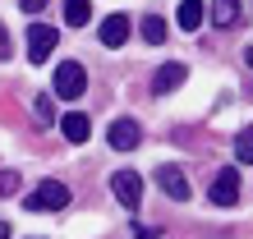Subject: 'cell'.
<instances>
[{
	"label": "cell",
	"mask_w": 253,
	"mask_h": 239,
	"mask_svg": "<svg viewBox=\"0 0 253 239\" xmlns=\"http://www.w3.org/2000/svg\"><path fill=\"white\" fill-rule=\"evenodd\" d=\"M23 207L28 212H60V207H69V189L60 184V179H46V184H37L23 198Z\"/></svg>",
	"instance_id": "6da1fadb"
},
{
	"label": "cell",
	"mask_w": 253,
	"mask_h": 239,
	"mask_svg": "<svg viewBox=\"0 0 253 239\" xmlns=\"http://www.w3.org/2000/svg\"><path fill=\"white\" fill-rule=\"evenodd\" d=\"M83 92H87V74H83V65H74V60L55 65V97H65V101H79Z\"/></svg>",
	"instance_id": "7a4b0ae2"
},
{
	"label": "cell",
	"mask_w": 253,
	"mask_h": 239,
	"mask_svg": "<svg viewBox=\"0 0 253 239\" xmlns=\"http://www.w3.org/2000/svg\"><path fill=\"white\" fill-rule=\"evenodd\" d=\"M55 28H46V23H33L28 28V60H33V65H46L51 60V51H55Z\"/></svg>",
	"instance_id": "3957f363"
},
{
	"label": "cell",
	"mask_w": 253,
	"mask_h": 239,
	"mask_svg": "<svg viewBox=\"0 0 253 239\" xmlns=\"http://www.w3.org/2000/svg\"><path fill=\"white\" fill-rule=\"evenodd\" d=\"M240 166H226V170H221L216 179H212V202L216 207H235V202H240Z\"/></svg>",
	"instance_id": "277c9868"
},
{
	"label": "cell",
	"mask_w": 253,
	"mask_h": 239,
	"mask_svg": "<svg viewBox=\"0 0 253 239\" xmlns=\"http://www.w3.org/2000/svg\"><path fill=\"white\" fill-rule=\"evenodd\" d=\"M111 189H115V198H120L129 212L143 202V179L133 175V170H115V175H111Z\"/></svg>",
	"instance_id": "5b68a950"
},
{
	"label": "cell",
	"mask_w": 253,
	"mask_h": 239,
	"mask_svg": "<svg viewBox=\"0 0 253 239\" xmlns=\"http://www.w3.org/2000/svg\"><path fill=\"white\" fill-rule=\"evenodd\" d=\"M129 33H133V28H129V14H106V19H101V28H97V37H101V46H125V41H129Z\"/></svg>",
	"instance_id": "8992f818"
},
{
	"label": "cell",
	"mask_w": 253,
	"mask_h": 239,
	"mask_svg": "<svg viewBox=\"0 0 253 239\" xmlns=\"http://www.w3.org/2000/svg\"><path fill=\"white\" fill-rule=\"evenodd\" d=\"M143 138V129H138V120H115V124L106 129V143L115 147V152H133Z\"/></svg>",
	"instance_id": "52a82bcc"
},
{
	"label": "cell",
	"mask_w": 253,
	"mask_h": 239,
	"mask_svg": "<svg viewBox=\"0 0 253 239\" xmlns=\"http://www.w3.org/2000/svg\"><path fill=\"white\" fill-rule=\"evenodd\" d=\"M157 184L166 189L175 202H189V179H184V170H180V166H161V170H157Z\"/></svg>",
	"instance_id": "ba28073f"
},
{
	"label": "cell",
	"mask_w": 253,
	"mask_h": 239,
	"mask_svg": "<svg viewBox=\"0 0 253 239\" xmlns=\"http://www.w3.org/2000/svg\"><path fill=\"white\" fill-rule=\"evenodd\" d=\"M60 133H65V143H87L92 120H87L83 111H69V115H60Z\"/></svg>",
	"instance_id": "9c48e42d"
},
{
	"label": "cell",
	"mask_w": 253,
	"mask_h": 239,
	"mask_svg": "<svg viewBox=\"0 0 253 239\" xmlns=\"http://www.w3.org/2000/svg\"><path fill=\"white\" fill-rule=\"evenodd\" d=\"M203 19H207V5H203V0H180V9H175V23H180L184 33H198Z\"/></svg>",
	"instance_id": "30bf717a"
},
{
	"label": "cell",
	"mask_w": 253,
	"mask_h": 239,
	"mask_svg": "<svg viewBox=\"0 0 253 239\" xmlns=\"http://www.w3.org/2000/svg\"><path fill=\"white\" fill-rule=\"evenodd\" d=\"M184 79H189V69H184V65H161V69H157V79H152V92H157V97H166V92H175Z\"/></svg>",
	"instance_id": "8fae6325"
},
{
	"label": "cell",
	"mask_w": 253,
	"mask_h": 239,
	"mask_svg": "<svg viewBox=\"0 0 253 239\" xmlns=\"http://www.w3.org/2000/svg\"><path fill=\"white\" fill-rule=\"evenodd\" d=\"M207 19H212L216 28H235L240 23V0H216V5L207 9Z\"/></svg>",
	"instance_id": "7c38bea8"
},
{
	"label": "cell",
	"mask_w": 253,
	"mask_h": 239,
	"mask_svg": "<svg viewBox=\"0 0 253 239\" xmlns=\"http://www.w3.org/2000/svg\"><path fill=\"white\" fill-rule=\"evenodd\" d=\"M92 19V0H65V23L69 28H87Z\"/></svg>",
	"instance_id": "4fadbf2b"
},
{
	"label": "cell",
	"mask_w": 253,
	"mask_h": 239,
	"mask_svg": "<svg viewBox=\"0 0 253 239\" xmlns=\"http://www.w3.org/2000/svg\"><path fill=\"white\" fill-rule=\"evenodd\" d=\"M138 33H143V41H152V46H161V41H166V19L147 14V19L138 23Z\"/></svg>",
	"instance_id": "5bb4252c"
},
{
	"label": "cell",
	"mask_w": 253,
	"mask_h": 239,
	"mask_svg": "<svg viewBox=\"0 0 253 239\" xmlns=\"http://www.w3.org/2000/svg\"><path fill=\"white\" fill-rule=\"evenodd\" d=\"M33 111H37V124H42V129L55 124V97H51V92H42V97L33 101Z\"/></svg>",
	"instance_id": "9a60e30c"
},
{
	"label": "cell",
	"mask_w": 253,
	"mask_h": 239,
	"mask_svg": "<svg viewBox=\"0 0 253 239\" xmlns=\"http://www.w3.org/2000/svg\"><path fill=\"white\" fill-rule=\"evenodd\" d=\"M235 161H240V166H253V129H244L240 138H235Z\"/></svg>",
	"instance_id": "2e32d148"
},
{
	"label": "cell",
	"mask_w": 253,
	"mask_h": 239,
	"mask_svg": "<svg viewBox=\"0 0 253 239\" xmlns=\"http://www.w3.org/2000/svg\"><path fill=\"white\" fill-rule=\"evenodd\" d=\"M14 189H19V175H14V170H0V198H9Z\"/></svg>",
	"instance_id": "e0dca14e"
},
{
	"label": "cell",
	"mask_w": 253,
	"mask_h": 239,
	"mask_svg": "<svg viewBox=\"0 0 253 239\" xmlns=\"http://www.w3.org/2000/svg\"><path fill=\"white\" fill-rule=\"evenodd\" d=\"M19 9H28V14H37V9H46V0H19Z\"/></svg>",
	"instance_id": "ac0fdd59"
},
{
	"label": "cell",
	"mask_w": 253,
	"mask_h": 239,
	"mask_svg": "<svg viewBox=\"0 0 253 239\" xmlns=\"http://www.w3.org/2000/svg\"><path fill=\"white\" fill-rule=\"evenodd\" d=\"M5 55H9V33L0 28V60H5Z\"/></svg>",
	"instance_id": "d6986e66"
},
{
	"label": "cell",
	"mask_w": 253,
	"mask_h": 239,
	"mask_svg": "<svg viewBox=\"0 0 253 239\" xmlns=\"http://www.w3.org/2000/svg\"><path fill=\"white\" fill-rule=\"evenodd\" d=\"M0 239H9V221H0Z\"/></svg>",
	"instance_id": "ffe728a7"
},
{
	"label": "cell",
	"mask_w": 253,
	"mask_h": 239,
	"mask_svg": "<svg viewBox=\"0 0 253 239\" xmlns=\"http://www.w3.org/2000/svg\"><path fill=\"white\" fill-rule=\"evenodd\" d=\"M244 60H249V65H253V46H249V51H244Z\"/></svg>",
	"instance_id": "44dd1931"
}]
</instances>
